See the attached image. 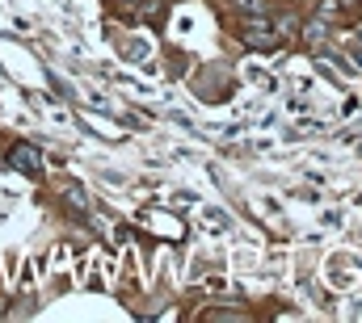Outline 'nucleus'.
<instances>
[{
    "mask_svg": "<svg viewBox=\"0 0 362 323\" xmlns=\"http://www.w3.org/2000/svg\"><path fill=\"white\" fill-rule=\"evenodd\" d=\"M240 38H245L249 47H257V51H270V47H278L274 17H249V21H245V30H240Z\"/></svg>",
    "mask_w": 362,
    "mask_h": 323,
    "instance_id": "nucleus-1",
    "label": "nucleus"
},
{
    "mask_svg": "<svg viewBox=\"0 0 362 323\" xmlns=\"http://www.w3.org/2000/svg\"><path fill=\"white\" fill-rule=\"evenodd\" d=\"M8 160L17 164L21 172H38V156H34V147H13V152H8Z\"/></svg>",
    "mask_w": 362,
    "mask_h": 323,
    "instance_id": "nucleus-2",
    "label": "nucleus"
}]
</instances>
